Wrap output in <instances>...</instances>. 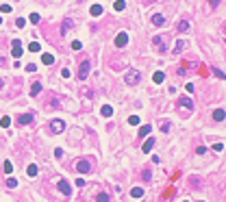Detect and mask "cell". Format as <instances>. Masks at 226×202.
I'll return each instance as SVG.
<instances>
[{"instance_id":"42","label":"cell","mask_w":226,"mask_h":202,"mask_svg":"<svg viewBox=\"0 0 226 202\" xmlns=\"http://www.w3.org/2000/svg\"><path fill=\"white\" fill-rule=\"evenodd\" d=\"M218 2H220V0H211V7H218Z\"/></svg>"},{"instance_id":"32","label":"cell","mask_w":226,"mask_h":202,"mask_svg":"<svg viewBox=\"0 0 226 202\" xmlns=\"http://www.w3.org/2000/svg\"><path fill=\"white\" fill-rule=\"evenodd\" d=\"M9 124H11V120H9V117H2V120H0V126H2V128H7Z\"/></svg>"},{"instance_id":"20","label":"cell","mask_w":226,"mask_h":202,"mask_svg":"<svg viewBox=\"0 0 226 202\" xmlns=\"http://www.w3.org/2000/svg\"><path fill=\"white\" fill-rule=\"evenodd\" d=\"M178 31H181V33H187V31H189V22H187V20H181V22H178Z\"/></svg>"},{"instance_id":"36","label":"cell","mask_w":226,"mask_h":202,"mask_svg":"<svg viewBox=\"0 0 226 202\" xmlns=\"http://www.w3.org/2000/svg\"><path fill=\"white\" fill-rule=\"evenodd\" d=\"M72 48H74V50H81L83 44H81V42H72Z\"/></svg>"},{"instance_id":"23","label":"cell","mask_w":226,"mask_h":202,"mask_svg":"<svg viewBox=\"0 0 226 202\" xmlns=\"http://www.w3.org/2000/svg\"><path fill=\"white\" fill-rule=\"evenodd\" d=\"M96 202H109V194H104V191H100V194L96 196Z\"/></svg>"},{"instance_id":"9","label":"cell","mask_w":226,"mask_h":202,"mask_svg":"<svg viewBox=\"0 0 226 202\" xmlns=\"http://www.w3.org/2000/svg\"><path fill=\"white\" fill-rule=\"evenodd\" d=\"M185 48H187V42H183V39H178V42L174 44V48H172V52H174V54H181V52L185 50Z\"/></svg>"},{"instance_id":"38","label":"cell","mask_w":226,"mask_h":202,"mask_svg":"<svg viewBox=\"0 0 226 202\" xmlns=\"http://www.w3.org/2000/svg\"><path fill=\"white\" fill-rule=\"evenodd\" d=\"M61 76H63V78H70V70L63 67V70H61Z\"/></svg>"},{"instance_id":"21","label":"cell","mask_w":226,"mask_h":202,"mask_svg":"<svg viewBox=\"0 0 226 202\" xmlns=\"http://www.w3.org/2000/svg\"><path fill=\"white\" fill-rule=\"evenodd\" d=\"M91 15H93V17L102 15V7H100V4H93V7H91Z\"/></svg>"},{"instance_id":"39","label":"cell","mask_w":226,"mask_h":202,"mask_svg":"<svg viewBox=\"0 0 226 202\" xmlns=\"http://www.w3.org/2000/svg\"><path fill=\"white\" fill-rule=\"evenodd\" d=\"M150 176H152V172H150V170H143V180H150Z\"/></svg>"},{"instance_id":"3","label":"cell","mask_w":226,"mask_h":202,"mask_svg":"<svg viewBox=\"0 0 226 202\" xmlns=\"http://www.w3.org/2000/svg\"><path fill=\"white\" fill-rule=\"evenodd\" d=\"M76 172H78V174H89L91 172V163L87 161V159H81V161L76 163Z\"/></svg>"},{"instance_id":"14","label":"cell","mask_w":226,"mask_h":202,"mask_svg":"<svg viewBox=\"0 0 226 202\" xmlns=\"http://www.w3.org/2000/svg\"><path fill=\"white\" fill-rule=\"evenodd\" d=\"M152 146H154V139H146V144L141 146V152H143V154H148V152L152 150Z\"/></svg>"},{"instance_id":"28","label":"cell","mask_w":226,"mask_h":202,"mask_svg":"<svg viewBox=\"0 0 226 202\" xmlns=\"http://www.w3.org/2000/svg\"><path fill=\"white\" fill-rule=\"evenodd\" d=\"M128 124H131V126H137V124H139V115H131V117H128Z\"/></svg>"},{"instance_id":"40","label":"cell","mask_w":226,"mask_h":202,"mask_svg":"<svg viewBox=\"0 0 226 202\" xmlns=\"http://www.w3.org/2000/svg\"><path fill=\"white\" fill-rule=\"evenodd\" d=\"M213 150H215V152H222V150H224V146H222V144H215V146H213Z\"/></svg>"},{"instance_id":"5","label":"cell","mask_w":226,"mask_h":202,"mask_svg":"<svg viewBox=\"0 0 226 202\" xmlns=\"http://www.w3.org/2000/svg\"><path fill=\"white\" fill-rule=\"evenodd\" d=\"M50 128H52V133L59 135V133L65 131V124H63V120H52V122H50Z\"/></svg>"},{"instance_id":"44","label":"cell","mask_w":226,"mask_h":202,"mask_svg":"<svg viewBox=\"0 0 226 202\" xmlns=\"http://www.w3.org/2000/svg\"><path fill=\"white\" fill-rule=\"evenodd\" d=\"M0 24H2V17H0Z\"/></svg>"},{"instance_id":"10","label":"cell","mask_w":226,"mask_h":202,"mask_svg":"<svg viewBox=\"0 0 226 202\" xmlns=\"http://www.w3.org/2000/svg\"><path fill=\"white\" fill-rule=\"evenodd\" d=\"M11 52H13V57H15V59H20V57H22V44H20V42H13V48H11Z\"/></svg>"},{"instance_id":"2","label":"cell","mask_w":226,"mask_h":202,"mask_svg":"<svg viewBox=\"0 0 226 202\" xmlns=\"http://www.w3.org/2000/svg\"><path fill=\"white\" fill-rule=\"evenodd\" d=\"M89 72H91V63H89V59L81 61V67H78V78H81V81H85V78L89 76Z\"/></svg>"},{"instance_id":"13","label":"cell","mask_w":226,"mask_h":202,"mask_svg":"<svg viewBox=\"0 0 226 202\" xmlns=\"http://www.w3.org/2000/svg\"><path fill=\"white\" fill-rule=\"evenodd\" d=\"M70 26H72V20H70V17H65V20H63V24H61V35H68Z\"/></svg>"},{"instance_id":"19","label":"cell","mask_w":226,"mask_h":202,"mask_svg":"<svg viewBox=\"0 0 226 202\" xmlns=\"http://www.w3.org/2000/svg\"><path fill=\"white\" fill-rule=\"evenodd\" d=\"M131 196H133V198H141V196H143V189H141V187H133V189H131Z\"/></svg>"},{"instance_id":"16","label":"cell","mask_w":226,"mask_h":202,"mask_svg":"<svg viewBox=\"0 0 226 202\" xmlns=\"http://www.w3.org/2000/svg\"><path fill=\"white\" fill-rule=\"evenodd\" d=\"M152 81H154V83L159 85V83H163V81H165V74H163V72H154V76H152Z\"/></svg>"},{"instance_id":"43","label":"cell","mask_w":226,"mask_h":202,"mask_svg":"<svg viewBox=\"0 0 226 202\" xmlns=\"http://www.w3.org/2000/svg\"><path fill=\"white\" fill-rule=\"evenodd\" d=\"M0 87H2V78H0Z\"/></svg>"},{"instance_id":"25","label":"cell","mask_w":226,"mask_h":202,"mask_svg":"<svg viewBox=\"0 0 226 202\" xmlns=\"http://www.w3.org/2000/svg\"><path fill=\"white\" fill-rule=\"evenodd\" d=\"M4 185H7L9 189H15V187H18V180H15V178H7V183H4Z\"/></svg>"},{"instance_id":"26","label":"cell","mask_w":226,"mask_h":202,"mask_svg":"<svg viewBox=\"0 0 226 202\" xmlns=\"http://www.w3.org/2000/svg\"><path fill=\"white\" fill-rule=\"evenodd\" d=\"M28 50H31V52H39V50H42V46H39V42H33V44L28 46Z\"/></svg>"},{"instance_id":"24","label":"cell","mask_w":226,"mask_h":202,"mask_svg":"<svg viewBox=\"0 0 226 202\" xmlns=\"http://www.w3.org/2000/svg\"><path fill=\"white\" fill-rule=\"evenodd\" d=\"M150 131H152V128H150L148 124H146V126H141V128H139V137H146V135H148Z\"/></svg>"},{"instance_id":"8","label":"cell","mask_w":226,"mask_h":202,"mask_svg":"<svg viewBox=\"0 0 226 202\" xmlns=\"http://www.w3.org/2000/svg\"><path fill=\"white\" fill-rule=\"evenodd\" d=\"M152 44H154V48L159 52H165V39H163V37H154Z\"/></svg>"},{"instance_id":"34","label":"cell","mask_w":226,"mask_h":202,"mask_svg":"<svg viewBox=\"0 0 226 202\" xmlns=\"http://www.w3.org/2000/svg\"><path fill=\"white\" fill-rule=\"evenodd\" d=\"M211 70H213V74H215V76H220V78H226V74H224V72H220L218 67H211Z\"/></svg>"},{"instance_id":"29","label":"cell","mask_w":226,"mask_h":202,"mask_svg":"<svg viewBox=\"0 0 226 202\" xmlns=\"http://www.w3.org/2000/svg\"><path fill=\"white\" fill-rule=\"evenodd\" d=\"M4 172H7V174L13 172V163H11V161H4Z\"/></svg>"},{"instance_id":"37","label":"cell","mask_w":226,"mask_h":202,"mask_svg":"<svg viewBox=\"0 0 226 202\" xmlns=\"http://www.w3.org/2000/svg\"><path fill=\"white\" fill-rule=\"evenodd\" d=\"M35 70H37L35 63H28V65H26V72H35Z\"/></svg>"},{"instance_id":"17","label":"cell","mask_w":226,"mask_h":202,"mask_svg":"<svg viewBox=\"0 0 226 202\" xmlns=\"http://www.w3.org/2000/svg\"><path fill=\"white\" fill-rule=\"evenodd\" d=\"M100 113H102V115H104V117H111V115H113V106H109V104H104V106H102V111H100Z\"/></svg>"},{"instance_id":"7","label":"cell","mask_w":226,"mask_h":202,"mask_svg":"<svg viewBox=\"0 0 226 202\" xmlns=\"http://www.w3.org/2000/svg\"><path fill=\"white\" fill-rule=\"evenodd\" d=\"M126 44H128V35H126V33H120V35L115 37V46H118V48H124Z\"/></svg>"},{"instance_id":"12","label":"cell","mask_w":226,"mask_h":202,"mask_svg":"<svg viewBox=\"0 0 226 202\" xmlns=\"http://www.w3.org/2000/svg\"><path fill=\"white\" fill-rule=\"evenodd\" d=\"M163 22H165V17H163L161 13H154V15H152V24H154V26H163Z\"/></svg>"},{"instance_id":"1","label":"cell","mask_w":226,"mask_h":202,"mask_svg":"<svg viewBox=\"0 0 226 202\" xmlns=\"http://www.w3.org/2000/svg\"><path fill=\"white\" fill-rule=\"evenodd\" d=\"M124 81H126L128 85H137V83L141 81V72H137V70H128V72L124 74Z\"/></svg>"},{"instance_id":"27","label":"cell","mask_w":226,"mask_h":202,"mask_svg":"<svg viewBox=\"0 0 226 202\" xmlns=\"http://www.w3.org/2000/svg\"><path fill=\"white\" fill-rule=\"evenodd\" d=\"M26 174H28V176H37V165H28Z\"/></svg>"},{"instance_id":"31","label":"cell","mask_w":226,"mask_h":202,"mask_svg":"<svg viewBox=\"0 0 226 202\" xmlns=\"http://www.w3.org/2000/svg\"><path fill=\"white\" fill-rule=\"evenodd\" d=\"M24 24H26V20H24V17H18V20H15V26H18V28H22Z\"/></svg>"},{"instance_id":"35","label":"cell","mask_w":226,"mask_h":202,"mask_svg":"<svg viewBox=\"0 0 226 202\" xmlns=\"http://www.w3.org/2000/svg\"><path fill=\"white\" fill-rule=\"evenodd\" d=\"M31 22L37 24V22H39V13H31Z\"/></svg>"},{"instance_id":"6","label":"cell","mask_w":226,"mask_h":202,"mask_svg":"<svg viewBox=\"0 0 226 202\" xmlns=\"http://www.w3.org/2000/svg\"><path fill=\"white\" fill-rule=\"evenodd\" d=\"M178 106H183V109H189V111H193V100H191L189 96H183V98H178Z\"/></svg>"},{"instance_id":"41","label":"cell","mask_w":226,"mask_h":202,"mask_svg":"<svg viewBox=\"0 0 226 202\" xmlns=\"http://www.w3.org/2000/svg\"><path fill=\"white\" fill-rule=\"evenodd\" d=\"M0 11H2V13H9V11H11V7H9V4H2V9H0Z\"/></svg>"},{"instance_id":"33","label":"cell","mask_w":226,"mask_h":202,"mask_svg":"<svg viewBox=\"0 0 226 202\" xmlns=\"http://www.w3.org/2000/svg\"><path fill=\"white\" fill-rule=\"evenodd\" d=\"M170 126H172L170 122H163V124H161V133H168V131H170Z\"/></svg>"},{"instance_id":"11","label":"cell","mask_w":226,"mask_h":202,"mask_svg":"<svg viewBox=\"0 0 226 202\" xmlns=\"http://www.w3.org/2000/svg\"><path fill=\"white\" fill-rule=\"evenodd\" d=\"M31 122H33V115H31V113L18 115V124H31Z\"/></svg>"},{"instance_id":"22","label":"cell","mask_w":226,"mask_h":202,"mask_svg":"<svg viewBox=\"0 0 226 202\" xmlns=\"http://www.w3.org/2000/svg\"><path fill=\"white\" fill-rule=\"evenodd\" d=\"M42 91V83H33V87H31V96H37Z\"/></svg>"},{"instance_id":"30","label":"cell","mask_w":226,"mask_h":202,"mask_svg":"<svg viewBox=\"0 0 226 202\" xmlns=\"http://www.w3.org/2000/svg\"><path fill=\"white\" fill-rule=\"evenodd\" d=\"M124 7H126V4H124V0H118V2H115V11H122Z\"/></svg>"},{"instance_id":"18","label":"cell","mask_w":226,"mask_h":202,"mask_svg":"<svg viewBox=\"0 0 226 202\" xmlns=\"http://www.w3.org/2000/svg\"><path fill=\"white\" fill-rule=\"evenodd\" d=\"M42 61H44L46 65H52V63H54V57H52V54H48V52H46V54H42Z\"/></svg>"},{"instance_id":"4","label":"cell","mask_w":226,"mask_h":202,"mask_svg":"<svg viewBox=\"0 0 226 202\" xmlns=\"http://www.w3.org/2000/svg\"><path fill=\"white\" fill-rule=\"evenodd\" d=\"M57 189L63 194V196H72V187L68 180H57Z\"/></svg>"},{"instance_id":"15","label":"cell","mask_w":226,"mask_h":202,"mask_svg":"<svg viewBox=\"0 0 226 202\" xmlns=\"http://www.w3.org/2000/svg\"><path fill=\"white\" fill-rule=\"evenodd\" d=\"M224 117H226V113L222 109H215V111H213V120H215V122H222Z\"/></svg>"}]
</instances>
